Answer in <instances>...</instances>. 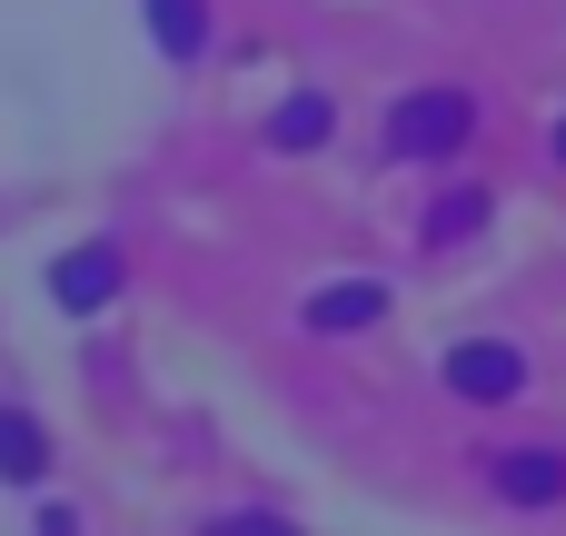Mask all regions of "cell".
Segmentation results:
<instances>
[{
	"mask_svg": "<svg viewBox=\"0 0 566 536\" xmlns=\"http://www.w3.org/2000/svg\"><path fill=\"white\" fill-rule=\"evenodd\" d=\"M557 159H566V119H557Z\"/></svg>",
	"mask_w": 566,
	"mask_h": 536,
	"instance_id": "obj_10",
	"label": "cell"
},
{
	"mask_svg": "<svg viewBox=\"0 0 566 536\" xmlns=\"http://www.w3.org/2000/svg\"><path fill=\"white\" fill-rule=\"evenodd\" d=\"M478 229H488V199H478V189H448V199H428V229H418V239H428V249H458V239H478Z\"/></svg>",
	"mask_w": 566,
	"mask_h": 536,
	"instance_id": "obj_7",
	"label": "cell"
},
{
	"mask_svg": "<svg viewBox=\"0 0 566 536\" xmlns=\"http://www.w3.org/2000/svg\"><path fill=\"white\" fill-rule=\"evenodd\" d=\"M478 139V99L468 90H408L388 109V159H458Z\"/></svg>",
	"mask_w": 566,
	"mask_h": 536,
	"instance_id": "obj_1",
	"label": "cell"
},
{
	"mask_svg": "<svg viewBox=\"0 0 566 536\" xmlns=\"http://www.w3.org/2000/svg\"><path fill=\"white\" fill-rule=\"evenodd\" d=\"M318 338H348V328H378L388 318V278H328V288H308V308H298Z\"/></svg>",
	"mask_w": 566,
	"mask_h": 536,
	"instance_id": "obj_3",
	"label": "cell"
},
{
	"mask_svg": "<svg viewBox=\"0 0 566 536\" xmlns=\"http://www.w3.org/2000/svg\"><path fill=\"white\" fill-rule=\"evenodd\" d=\"M318 139H328V99H318V90L279 99V119H269V149H318Z\"/></svg>",
	"mask_w": 566,
	"mask_h": 536,
	"instance_id": "obj_9",
	"label": "cell"
},
{
	"mask_svg": "<svg viewBox=\"0 0 566 536\" xmlns=\"http://www.w3.org/2000/svg\"><path fill=\"white\" fill-rule=\"evenodd\" d=\"M139 10H149V30H159L169 60H199L209 50V0H139Z\"/></svg>",
	"mask_w": 566,
	"mask_h": 536,
	"instance_id": "obj_6",
	"label": "cell"
},
{
	"mask_svg": "<svg viewBox=\"0 0 566 536\" xmlns=\"http://www.w3.org/2000/svg\"><path fill=\"white\" fill-rule=\"evenodd\" d=\"M448 388L458 398H517L527 388V358L507 338H468V348H448Z\"/></svg>",
	"mask_w": 566,
	"mask_h": 536,
	"instance_id": "obj_4",
	"label": "cell"
},
{
	"mask_svg": "<svg viewBox=\"0 0 566 536\" xmlns=\"http://www.w3.org/2000/svg\"><path fill=\"white\" fill-rule=\"evenodd\" d=\"M488 487H497L507 507H557L566 497V458L557 448H497V458H488Z\"/></svg>",
	"mask_w": 566,
	"mask_h": 536,
	"instance_id": "obj_2",
	"label": "cell"
},
{
	"mask_svg": "<svg viewBox=\"0 0 566 536\" xmlns=\"http://www.w3.org/2000/svg\"><path fill=\"white\" fill-rule=\"evenodd\" d=\"M109 288H119V249H80V259H60V269H50V298H60L70 318L109 308Z\"/></svg>",
	"mask_w": 566,
	"mask_h": 536,
	"instance_id": "obj_5",
	"label": "cell"
},
{
	"mask_svg": "<svg viewBox=\"0 0 566 536\" xmlns=\"http://www.w3.org/2000/svg\"><path fill=\"white\" fill-rule=\"evenodd\" d=\"M50 467V438H40V418H20V408H0V477H40Z\"/></svg>",
	"mask_w": 566,
	"mask_h": 536,
	"instance_id": "obj_8",
	"label": "cell"
}]
</instances>
